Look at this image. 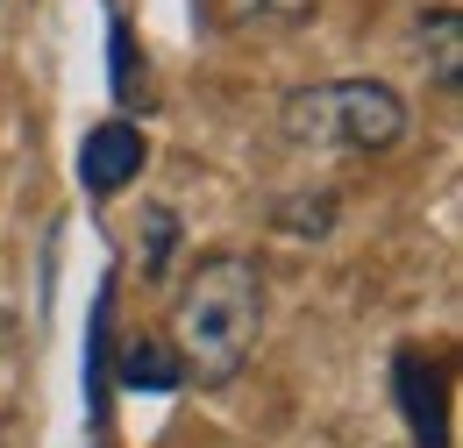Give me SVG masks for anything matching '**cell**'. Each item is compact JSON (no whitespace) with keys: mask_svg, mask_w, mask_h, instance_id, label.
<instances>
[{"mask_svg":"<svg viewBox=\"0 0 463 448\" xmlns=\"http://www.w3.org/2000/svg\"><path fill=\"white\" fill-rule=\"evenodd\" d=\"M207 29H250V22H299L314 0H193Z\"/></svg>","mask_w":463,"mask_h":448,"instance_id":"cell-7","label":"cell"},{"mask_svg":"<svg viewBox=\"0 0 463 448\" xmlns=\"http://www.w3.org/2000/svg\"><path fill=\"white\" fill-rule=\"evenodd\" d=\"M115 100H143V71H136V51H128V29L115 22Z\"/></svg>","mask_w":463,"mask_h":448,"instance_id":"cell-8","label":"cell"},{"mask_svg":"<svg viewBox=\"0 0 463 448\" xmlns=\"http://www.w3.org/2000/svg\"><path fill=\"white\" fill-rule=\"evenodd\" d=\"M143 157H150V150H143V128H136V121H100V128L86 135V150H79V178H86V192L108 200V192H121V185L143 171Z\"/></svg>","mask_w":463,"mask_h":448,"instance_id":"cell-3","label":"cell"},{"mask_svg":"<svg viewBox=\"0 0 463 448\" xmlns=\"http://www.w3.org/2000/svg\"><path fill=\"white\" fill-rule=\"evenodd\" d=\"M178 378H185V370H178V356H172V341H128V349H121V385H128V392H172Z\"/></svg>","mask_w":463,"mask_h":448,"instance_id":"cell-5","label":"cell"},{"mask_svg":"<svg viewBox=\"0 0 463 448\" xmlns=\"http://www.w3.org/2000/svg\"><path fill=\"white\" fill-rule=\"evenodd\" d=\"M420 51L435 57V86L457 93L463 86V22H457V7H435V14L420 22Z\"/></svg>","mask_w":463,"mask_h":448,"instance_id":"cell-6","label":"cell"},{"mask_svg":"<svg viewBox=\"0 0 463 448\" xmlns=\"http://www.w3.org/2000/svg\"><path fill=\"white\" fill-rule=\"evenodd\" d=\"M400 406L413 420V448H449V420H442V385H435V363L400 356Z\"/></svg>","mask_w":463,"mask_h":448,"instance_id":"cell-4","label":"cell"},{"mask_svg":"<svg viewBox=\"0 0 463 448\" xmlns=\"http://www.w3.org/2000/svg\"><path fill=\"white\" fill-rule=\"evenodd\" d=\"M286 135L314 150H392L406 135V100L378 79H335L286 93Z\"/></svg>","mask_w":463,"mask_h":448,"instance_id":"cell-2","label":"cell"},{"mask_svg":"<svg viewBox=\"0 0 463 448\" xmlns=\"http://www.w3.org/2000/svg\"><path fill=\"white\" fill-rule=\"evenodd\" d=\"M264 328V271L235 249H214L193 264V278L172 299V356L185 378L200 385H229L250 363Z\"/></svg>","mask_w":463,"mask_h":448,"instance_id":"cell-1","label":"cell"}]
</instances>
